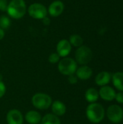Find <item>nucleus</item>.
Returning a JSON list of instances; mask_svg holds the SVG:
<instances>
[{"mask_svg": "<svg viewBox=\"0 0 123 124\" xmlns=\"http://www.w3.org/2000/svg\"><path fill=\"white\" fill-rule=\"evenodd\" d=\"M105 110L102 105L98 102L90 103L86 110L87 119L92 124H99L105 117Z\"/></svg>", "mask_w": 123, "mask_h": 124, "instance_id": "1", "label": "nucleus"}, {"mask_svg": "<svg viewBox=\"0 0 123 124\" xmlns=\"http://www.w3.org/2000/svg\"><path fill=\"white\" fill-rule=\"evenodd\" d=\"M26 4L24 0H11L8 3L7 12L13 19H20L26 12Z\"/></svg>", "mask_w": 123, "mask_h": 124, "instance_id": "2", "label": "nucleus"}, {"mask_svg": "<svg viewBox=\"0 0 123 124\" xmlns=\"http://www.w3.org/2000/svg\"><path fill=\"white\" fill-rule=\"evenodd\" d=\"M53 100L51 97L43 92H38L33 95L31 103L33 106L39 110H46L50 108Z\"/></svg>", "mask_w": 123, "mask_h": 124, "instance_id": "3", "label": "nucleus"}, {"mask_svg": "<svg viewBox=\"0 0 123 124\" xmlns=\"http://www.w3.org/2000/svg\"><path fill=\"white\" fill-rule=\"evenodd\" d=\"M78 68V63L75 59L69 57L62 58L58 62L57 69L59 72L65 76L75 74Z\"/></svg>", "mask_w": 123, "mask_h": 124, "instance_id": "4", "label": "nucleus"}, {"mask_svg": "<svg viewBox=\"0 0 123 124\" xmlns=\"http://www.w3.org/2000/svg\"><path fill=\"white\" fill-rule=\"evenodd\" d=\"M93 58V52L90 47L82 45L75 52V60L80 65H87Z\"/></svg>", "mask_w": 123, "mask_h": 124, "instance_id": "5", "label": "nucleus"}, {"mask_svg": "<svg viewBox=\"0 0 123 124\" xmlns=\"http://www.w3.org/2000/svg\"><path fill=\"white\" fill-rule=\"evenodd\" d=\"M28 12L32 18L43 20L47 16L48 10L43 4L41 3H33L29 6Z\"/></svg>", "mask_w": 123, "mask_h": 124, "instance_id": "6", "label": "nucleus"}, {"mask_svg": "<svg viewBox=\"0 0 123 124\" xmlns=\"http://www.w3.org/2000/svg\"><path fill=\"white\" fill-rule=\"evenodd\" d=\"M106 115L112 123L120 124L123 120V109L120 105H112L108 107Z\"/></svg>", "mask_w": 123, "mask_h": 124, "instance_id": "7", "label": "nucleus"}, {"mask_svg": "<svg viewBox=\"0 0 123 124\" xmlns=\"http://www.w3.org/2000/svg\"><path fill=\"white\" fill-rule=\"evenodd\" d=\"M6 121L7 124H23L24 116L20 110L11 109L6 115Z\"/></svg>", "mask_w": 123, "mask_h": 124, "instance_id": "8", "label": "nucleus"}, {"mask_svg": "<svg viewBox=\"0 0 123 124\" xmlns=\"http://www.w3.org/2000/svg\"><path fill=\"white\" fill-rule=\"evenodd\" d=\"M57 53L59 55L60 57H66L70 54L72 50V46L70 41L67 39H62L60 40L56 47Z\"/></svg>", "mask_w": 123, "mask_h": 124, "instance_id": "9", "label": "nucleus"}, {"mask_svg": "<svg viewBox=\"0 0 123 124\" xmlns=\"http://www.w3.org/2000/svg\"><path fill=\"white\" fill-rule=\"evenodd\" d=\"M65 9V4L60 0H56L50 4L48 8V12L50 16L57 17L59 16Z\"/></svg>", "mask_w": 123, "mask_h": 124, "instance_id": "10", "label": "nucleus"}, {"mask_svg": "<svg viewBox=\"0 0 123 124\" xmlns=\"http://www.w3.org/2000/svg\"><path fill=\"white\" fill-rule=\"evenodd\" d=\"M99 97H101L103 100L106 102H112L115 98L116 92L112 87L107 85L100 88L99 91Z\"/></svg>", "mask_w": 123, "mask_h": 124, "instance_id": "11", "label": "nucleus"}, {"mask_svg": "<svg viewBox=\"0 0 123 124\" xmlns=\"http://www.w3.org/2000/svg\"><path fill=\"white\" fill-rule=\"evenodd\" d=\"M78 78V80L86 81L91 78L93 75L92 69L88 65H81L78 67L75 73Z\"/></svg>", "mask_w": 123, "mask_h": 124, "instance_id": "12", "label": "nucleus"}, {"mask_svg": "<svg viewBox=\"0 0 123 124\" xmlns=\"http://www.w3.org/2000/svg\"><path fill=\"white\" fill-rule=\"evenodd\" d=\"M50 108L51 110V113H53L54 115L58 117L63 116L67 112L66 105L61 100L53 101Z\"/></svg>", "mask_w": 123, "mask_h": 124, "instance_id": "13", "label": "nucleus"}, {"mask_svg": "<svg viewBox=\"0 0 123 124\" xmlns=\"http://www.w3.org/2000/svg\"><path fill=\"white\" fill-rule=\"evenodd\" d=\"M24 119L28 124H40L42 119V116L38 111L30 110L26 112Z\"/></svg>", "mask_w": 123, "mask_h": 124, "instance_id": "14", "label": "nucleus"}, {"mask_svg": "<svg viewBox=\"0 0 123 124\" xmlns=\"http://www.w3.org/2000/svg\"><path fill=\"white\" fill-rule=\"evenodd\" d=\"M112 80V76L110 73L107 71H101L99 73L95 78V83L99 86H104L108 85Z\"/></svg>", "mask_w": 123, "mask_h": 124, "instance_id": "15", "label": "nucleus"}, {"mask_svg": "<svg viewBox=\"0 0 123 124\" xmlns=\"http://www.w3.org/2000/svg\"><path fill=\"white\" fill-rule=\"evenodd\" d=\"M99 98V91L94 87H91L88 89L85 92V99L89 104L96 102Z\"/></svg>", "mask_w": 123, "mask_h": 124, "instance_id": "16", "label": "nucleus"}, {"mask_svg": "<svg viewBox=\"0 0 123 124\" xmlns=\"http://www.w3.org/2000/svg\"><path fill=\"white\" fill-rule=\"evenodd\" d=\"M114 86L120 92H123V72H116L112 76Z\"/></svg>", "mask_w": 123, "mask_h": 124, "instance_id": "17", "label": "nucleus"}, {"mask_svg": "<svg viewBox=\"0 0 123 124\" xmlns=\"http://www.w3.org/2000/svg\"><path fill=\"white\" fill-rule=\"evenodd\" d=\"M41 124H62V123L59 117L51 113L42 116Z\"/></svg>", "mask_w": 123, "mask_h": 124, "instance_id": "18", "label": "nucleus"}, {"mask_svg": "<svg viewBox=\"0 0 123 124\" xmlns=\"http://www.w3.org/2000/svg\"><path fill=\"white\" fill-rule=\"evenodd\" d=\"M71 44V46H73L75 47H80L83 44V39L78 34H72L70 36V39L68 40Z\"/></svg>", "mask_w": 123, "mask_h": 124, "instance_id": "19", "label": "nucleus"}, {"mask_svg": "<svg viewBox=\"0 0 123 124\" xmlns=\"http://www.w3.org/2000/svg\"><path fill=\"white\" fill-rule=\"evenodd\" d=\"M11 25V20L10 19L6 16V15H2L0 17V28L3 30L8 29Z\"/></svg>", "mask_w": 123, "mask_h": 124, "instance_id": "20", "label": "nucleus"}, {"mask_svg": "<svg viewBox=\"0 0 123 124\" xmlns=\"http://www.w3.org/2000/svg\"><path fill=\"white\" fill-rule=\"evenodd\" d=\"M60 58L61 57L57 52H53V53L50 54V55L49 56L48 60L51 64H56L59 62V60H61Z\"/></svg>", "mask_w": 123, "mask_h": 124, "instance_id": "21", "label": "nucleus"}, {"mask_svg": "<svg viewBox=\"0 0 123 124\" xmlns=\"http://www.w3.org/2000/svg\"><path fill=\"white\" fill-rule=\"evenodd\" d=\"M67 81H68V83L70 84L74 85V84H76L78 83V78H77L75 74H72V75H70V76H67Z\"/></svg>", "mask_w": 123, "mask_h": 124, "instance_id": "22", "label": "nucleus"}, {"mask_svg": "<svg viewBox=\"0 0 123 124\" xmlns=\"http://www.w3.org/2000/svg\"><path fill=\"white\" fill-rule=\"evenodd\" d=\"M7 92V86L4 81H0V99L2 98Z\"/></svg>", "mask_w": 123, "mask_h": 124, "instance_id": "23", "label": "nucleus"}, {"mask_svg": "<svg viewBox=\"0 0 123 124\" xmlns=\"http://www.w3.org/2000/svg\"><path fill=\"white\" fill-rule=\"evenodd\" d=\"M115 100L120 104H123V92H119L116 93Z\"/></svg>", "mask_w": 123, "mask_h": 124, "instance_id": "24", "label": "nucleus"}, {"mask_svg": "<svg viewBox=\"0 0 123 124\" xmlns=\"http://www.w3.org/2000/svg\"><path fill=\"white\" fill-rule=\"evenodd\" d=\"M8 6L7 0H0V10L5 12L7 11V8Z\"/></svg>", "mask_w": 123, "mask_h": 124, "instance_id": "25", "label": "nucleus"}, {"mask_svg": "<svg viewBox=\"0 0 123 124\" xmlns=\"http://www.w3.org/2000/svg\"><path fill=\"white\" fill-rule=\"evenodd\" d=\"M4 36H5L4 30H3V29L0 28V41H1V40H2V39H4Z\"/></svg>", "mask_w": 123, "mask_h": 124, "instance_id": "26", "label": "nucleus"}, {"mask_svg": "<svg viewBox=\"0 0 123 124\" xmlns=\"http://www.w3.org/2000/svg\"><path fill=\"white\" fill-rule=\"evenodd\" d=\"M42 20H43V22L44 23V24H46V25H49V23H50V20L47 17V16H46V17H44Z\"/></svg>", "mask_w": 123, "mask_h": 124, "instance_id": "27", "label": "nucleus"}, {"mask_svg": "<svg viewBox=\"0 0 123 124\" xmlns=\"http://www.w3.org/2000/svg\"><path fill=\"white\" fill-rule=\"evenodd\" d=\"M0 81H3V76L1 73H0Z\"/></svg>", "mask_w": 123, "mask_h": 124, "instance_id": "28", "label": "nucleus"}, {"mask_svg": "<svg viewBox=\"0 0 123 124\" xmlns=\"http://www.w3.org/2000/svg\"><path fill=\"white\" fill-rule=\"evenodd\" d=\"M0 60H1V54H0Z\"/></svg>", "mask_w": 123, "mask_h": 124, "instance_id": "29", "label": "nucleus"}, {"mask_svg": "<svg viewBox=\"0 0 123 124\" xmlns=\"http://www.w3.org/2000/svg\"></svg>", "mask_w": 123, "mask_h": 124, "instance_id": "30", "label": "nucleus"}]
</instances>
